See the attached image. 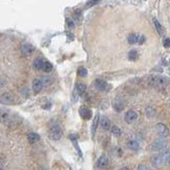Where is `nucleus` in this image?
Here are the masks:
<instances>
[{
    "label": "nucleus",
    "mask_w": 170,
    "mask_h": 170,
    "mask_svg": "<svg viewBox=\"0 0 170 170\" xmlns=\"http://www.w3.org/2000/svg\"><path fill=\"white\" fill-rule=\"evenodd\" d=\"M150 83L157 88H165L169 83V80L161 76H153L150 78Z\"/></svg>",
    "instance_id": "nucleus-1"
},
{
    "label": "nucleus",
    "mask_w": 170,
    "mask_h": 170,
    "mask_svg": "<svg viewBox=\"0 0 170 170\" xmlns=\"http://www.w3.org/2000/svg\"><path fill=\"white\" fill-rule=\"evenodd\" d=\"M166 147V140L165 138H160L157 139L155 141H153L149 146V149L151 151H161L164 150Z\"/></svg>",
    "instance_id": "nucleus-2"
},
{
    "label": "nucleus",
    "mask_w": 170,
    "mask_h": 170,
    "mask_svg": "<svg viewBox=\"0 0 170 170\" xmlns=\"http://www.w3.org/2000/svg\"><path fill=\"white\" fill-rule=\"evenodd\" d=\"M61 135H62V129L58 124H55L50 127V138L53 141H58L60 140Z\"/></svg>",
    "instance_id": "nucleus-3"
},
{
    "label": "nucleus",
    "mask_w": 170,
    "mask_h": 170,
    "mask_svg": "<svg viewBox=\"0 0 170 170\" xmlns=\"http://www.w3.org/2000/svg\"><path fill=\"white\" fill-rule=\"evenodd\" d=\"M150 163H151V166L153 168H162L163 165H165L161 153H157V154L152 155L150 159Z\"/></svg>",
    "instance_id": "nucleus-4"
},
{
    "label": "nucleus",
    "mask_w": 170,
    "mask_h": 170,
    "mask_svg": "<svg viewBox=\"0 0 170 170\" xmlns=\"http://www.w3.org/2000/svg\"><path fill=\"white\" fill-rule=\"evenodd\" d=\"M155 131L160 135L161 138H166L169 135V129L166 125L164 124H158V125L155 126Z\"/></svg>",
    "instance_id": "nucleus-5"
},
{
    "label": "nucleus",
    "mask_w": 170,
    "mask_h": 170,
    "mask_svg": "<svg viewBox=\"0 0 170 170\" xmlns=\"http://www.w3.org/2000/svg\"><path fill=\"white\" fill-rule=\"evenodd\" d=\"M79 115H80V117L82 118V119H84V120H89V119H91V117H93V111L86 107H81L80 109H79Z\"/></svg>",
    "instance_id": "nucleus-6"
},
{
    "label": "nucleus",
    "mask_w": 170,
    "mask_h": 170,
    "mask_svg": "<svg viewBox=\"0 0 170 170\" xmlns=\"http://www.w3.org/2000/svg\"><path fill=\"white\" fill-rule=\"evenodd\" d=\"M93 85H95V87L97 88V89L101 90V91H105V90H107L108 84L104 80L97 79V80H95V82H93Z\"/></svg>",
    "instance_id": "nucleus-7"
},
{
    "label": "nucleus",
    "mask_w": 170,
    "mask_h": 170,
    "mask_svg": "<svg viewBox=\"0 0 170 170\" xmlns=\"http://www.w3.org/2000/svg\"><path fill=\"white\" fill-rule=\"evenodd\" d=\"M113 109H115V111H118V113H120V111H122V110L124 109V102H123V100L120 99V98H117V99L113 101Z\"/></svg>",
    "instance_id": "nucleus-8"
},
{
    "label": "nucleus",
    "mask_w": 170,
    "mask_h": 170,
    "mask_svg": "<svg viewBox=\"0 0 170 170\" xmlns=\"http://www.w3.org/2000/svg\"><path fill=\"white\" fill-rule=\"evenodd\" d=\"M137 118H138V113L135 110H128L125 115V121L127 123H132L133 121L137 120Z\"/></svg>",
    "instance_id": "nucleus-9"
},
{
    "label": "nucleus",
    "mask_w": 170,
    "mask_h": 170,
    "mask_svg": "<svg viewBox=\"0 0 170 170\" xmlns=\"http://www.w3.org/2000/svg\"><path fill=\"white\" fill-rule=\"evenodd\" d=\"M69 140L72 141V143H73L74 146H75L76 150H77L78 153H79V157L82 158V151H81L80 147H79V144H78V137L76 135H69Z\"/></svg>",
    "instance_id": "nucleus-10"
},
{
    "label": "nucleus",
    "mask_w": 170,
    "mask_h": 170,
    "mask_svg": "<svg viewBox=\"0 0 170 170\" xmlns=\"http://www.w3.org/2000/svg\"><path fill=\"white\" fill-rule=\"evenodd\" d=\"M21 52H22L23 55L30 56V54L34 52V47H33L30 44H28V43H24V44H22V46H21Z\"/></svg>",
    "instance_id": "nucleus-11"
},
{
    "label": "nucleus",
    "mask_w": 170,
    "mask_h": 170,
    "mask_svg": "<svg viewBox=\"0 0 170 170\" xmlns=\"http://www.w3.org/2000/svg\"><path fill=\"white\" fill-rule=\"evenodd\" d=\"M14 102V98H13L12 95L10 93H3L1 96V103L2 104H5V105H8V104H12Z\"/></svg>",
    "instance_id": "nucleus-12"
},
{
    "label": "nucleus",
    "mask_w": 170,
    "mask_h": 170,
    "mask_svg": "<svg viewBox=\"0 0 170 170\" xmlns=\"http://www.w3.org/2000/svg\"><path fill=\"white\" fill-rule=\"evenodd\" d=\"M107 165H108L107 157H105V155H101L97 162V166L99 168H106L107 167Z\"/></svg>",
    "instance_id": "nucleus-13"
},
{
    "label": "nucleus",
    "mask_w": 170,
    "mask_h": 170,
    "mask_svg": "<svg viewBox=\"0 0 170 170\" xmlns=\"http://www.w3.org/2000/svg\"><path fill=\"white\" fill-rule=\"evenodd\" d=\"M43 87V82L41 79H35V80L33 81V89L35 90L36 93L38 91H40Z\"/></svg>",
    "instance_id": "nucleus-14"
},
{
    "label": "nucleus",
    "mask_w": 170,
    "mask_h": 170,
    "mask_svg": "<svg viewBox=\"0 0 170 170\" xmlns=\"http://www.w3.org/2000/svg\"><path fill=\"white\" fill-rule=\"evenodd\" d=\"M162 158H163V161H164V164H170V149L169 148H165V149L163 150L162 152Z\"/></svg>",
    "instance_id": "nucleus-15"
},
{
    "label": "nucleus",
    "mask_w": 170,
    "mask_h": 170,
    "mask_svg": "<svg viewBox=\"0 0 170 170\" xmlns=\"http://www.w3.org/2000/svg\"><path fill=\"white\" fill-rule=\"evenodd\" d=\"M100 115L99 113H97V115H95V118H93V126H91V133H93V135L96 133V131H97L98 129V125H99V123H100Z\"/></svg>",
    "instance_id": "nucleus-16"
},
{
    "label": "nucleus",
    "mask_w": 170,
    "mask_h": 170,
    "mask_svg": "<svg viewBox=\"0 0 170 170\" xmlns=\"http://www.w3.org/2000/svg\"><path fill=\"white\" fill-rule=\"evenodd\" d=\"M43 65H44V61L42 59H40V58H36L35 60H34V62H33V66H34V68L36 70L42 69Z\"/></svg>",
    "instance_id": "nucleus-17"
},
{
    "label": "nucleus",
    "mask_w": 170,
    "mask_h": 170,
    "mask_svg": "<svg viewBox=\"0 0 170 170\" xmlns=\"http://www.w3.org/2000/svg\"><path fill=\"white\" fill-rule=\"evenodd\" d=\"M100 125L101 127L103 128L104 130H108L110 128V121L108 118L106 117H102V119H101L100 121Z\"/></svg>",
    "instance_id": "nucleus-18"
},
{
    "label": "nucleus",
    "mask_w": 170,
    "mask_h": 170,
    "mask_svg": "<svg viewBox=\"0 0 170 170\" xmlns=\"http://www.w3.org/2000/svg\"><path fill=\"white\" fill-rule=\"evenodd\" d=\"M85 90H86V85H85L84 83H78V84L76 85L75 91L79 96H82L83 93H85Z\"/></svg>",
    "instance_id": "nucleus-19"
},
{
    "label": "nucleus",
    "mask_w": 170,
    "mask_h": 170,
    "mask_svg": "<svg viewBox=\"0 0 170 170\" xmlns=\"http://www.w3.org/2000/svg\"><path fill=\"white\" fill-rule=\"evenodd\" d=\"M127 147L129 148L130 150L137 151V150H139V148H140V145H139V143L137 142V141L130 140V141H128V143H127Z\"/></svg>",
    "instance_id": "nucleus-20"
},
{
    "label": "nucleus",
    "mask_w": 170,
    "mask_h": 170,
    "mask_svg": "<svg viewBox=\"0 0 170 170\" xmlns=\"http://www.w3.org/2000/svg\"><path fill=\"white\" fill-rule=\"evenodd\" d=\"M28 140L30 143H36L40 140V137H39V135H37V133L32 132V133H28Z\"/></svg>",
    "instance_id": "nucleus-21"
},
{
    "label": "nucleus",
    "mask_w": 170,
    "mask_h": 170,
    "mask_svg": "<svg viewBox=\"0 0 170 170\" xmlns=\"http://www.w3.org/2000/svg\"><path fill=\"white\" fill-rule=\"evenodd\" d=\"M138 58H139V53H138V50H131L128 53V59H129L130 61H135V60H138Z\"/></svg>",
    "instance_id": "nucleus-22"
},
{
    "label": "nucleus",
    "mask_w": 170,
    "mask_h": 170,
    "mask_svg": "<svg viewBox=\"0 0 170 170\" xmlns=\"http://www.w3.org/2000/svg\"><path fill=\"white\" fill-rule=\"evenodd\" d=\"M139 36L140 35H135V34H130L127 38V41L129 44H135V43H138L139 41Z\"/></svg>",
    "instance_id": "nucleus-23"
},
{
    "label": "nucleus",
    "mask_w": 170,
    "mask_h": 170,
    "mask_svg": "<svg viewBox=\"0 0 170 170\" xmlns=\"http://www.w3.org/2000/svg\"><path fill=\"white\" fill-rule=\"evenodd\" d=\"M162 63H163V65H165V66L170 65V54H165V55H163Z\"/></svg>",
    "instance_id": "nucleus-24"
},
{
    "label": "nucleus",
    "mask_w": 170,
    "mask_h": 170,
    "mask_svg": "<svg viewBox=\"0 0 170 170\" xmlns=\"http://www.w3.org/2000/svg\"><path fill=\"white\" fill-rule=\"evenodd\" d=\"M52 69H53V64H52L50 62H47V61H45L44 65H43L42 70H44L45 73H50V72H52Z\"/></svg>",
    "instance_id": "nucleus-25"
},
{
    "label": "nucleus",
    "mask_w": 170,
    "mask_h": 170,
    "mask_svg": "<svg viewBox=\"0 0 170 170\" xmlns=\"http://www.w3.org/2000/svg\"><path fill=\"white\" fill-rule=\"evenodd\" d=\"M146 113H147V117L149 118H152L153 115H155V110L152 106H149V107L146 108Z\"/></svg>",
    "instance_id": "nucleus-26"
},
{
    "label": "nucleus",
    "mask_w": 170,
    "mask_h": 170,
    "mask_svg": "<svg viewBox=\"0 0 170 170\" xmlns=\"http://www.w3.org/2000/svg\"><path fill=\"white\" fill-rule=\"evenodd\" d=\"M153 23H154V26H155V28H157V30H158V33L159 34H162L163 33V28H162V25L160 24V22H159L157 19H153Z\"/></svg>",
    "instance_id": "nucleus-27"
},
{
    "label": "nucleus",
    "mask_w": 170,
    "mask_h": 170,
    "mask_svg": "<svg viewBox=\"0 0 170 170\" xmlns=\"http://www.w3.org/2000/svg\"><path fill=\"white\" fill-rule=\"evenodd\" d=\"M66 25L69 30H73L75 28V23H74V20L72 18H66Z\"/></svg>",
    "instance_id": "nucleus-28"
},
{
    "label": "nucleus",
    "mask_w": 170,
    "mask_h": 170,
    "mask_svg": "<svg viewBox=\"0 0 170 170\" xmlns=\"http://www.w3.org/2000/svg\"><path fill=\"white\" fill-rule=\"evenodd\" d=\"M111 132L113 133V135H121V129L119 127H118V126H113V128H111Z\"/></svg>",
    "instance_id": "nucleus-29"
},
{
    "label": "nucleus",
    "mask_w": 170,
    "mask_h": 170,
    "mask_svg": "<svg viewBox=\"0 0 170 170\" xmlns=\"http://www.w3.org/2000/svg\"><path fill=\"white\" fill-rule=\"evenodd\" d=\"M79 76H81V77H83V78L86 77V76H87V69L84 67L79 68Z\"/></svg>",
    "instance_id": "nucleus-30"
},
{
    "label": "nucleus",
    "mask_w": 170,
    "mask_h": 170,
    "mask_svg": "<svg viewBox=\"0 0 170 170\" xmlns=\"http://www.w3.org/2000/svg\"><path fill=\"white\" fill-rule=\"evenodd\" d=\"M163 44H164V47L165 48H169L170 47V38H166Z\"/></svg>",
    "instance_id": "nucleus-31"
},
{
    "label": "nucleus",
    "mask_w": 170,
    "mask_h": 170,
    "mask_svg": "<svg viewBox=\"0 0 170 170\" xmlns=\"http://www.w3.org/2000/svg\"><path fill=\"white\" fill-rule=\"evenodd\" d=\"M145 36H143V35H140L139 36V41H138V43L139 44H143V43L145 42Z\"/></svg>",
    "instance_id": "nucleus-32"
},
{
    "label": "nucleus",
    "mask_w": 170,
    "mask_h": 170,
    "mask_svg": "<svg viewBox=\"0 0 170 170\" xmlns=\"http://www.w3.org/2000/svg\"><path fill=\"white\" fill-rule=\"evenodd\" d=\"M99 3V1H88L87 4L89 5V6H93V4H98Z\"/></svg>",
    "instance_id": "nucleus-33"
},
{
    "label": "nucleus",
    "mask_w": 170,
    "mask_h": 170,
    "mask_svg": "<svg viewBox=\"0 0 170 170\" xmlns=\"http://www.w3.org/2000/svg\"><path fill=\"white\" fill-rule=\"evenodd\" d=\"M138 170H148V168L145 165H140L138 168Z\"/></svg>",
    "instance_id": "nucleus-34"
},
{
    "label": "nucleus",
    "mask_w": 170,
    "mask_h": 170,
    "mask_svg": "<svg viewBox=\"0 0 170 170\" xmlns=\"http://www.w3.org/2000/svg\"><path fill=\"white\" fill-rule=\"evenodd\" d=\"M119 170H129V169L126 168V167H123V168H121V169H119Z\"/></svg>",
    "instance_id": "nucleus-35"
},
{
    "label": "nucleus",
    "mask_w": 170,
    "mask_h": 170,
    "mask_svg": "<svg viewBox=\"0 0 170 170\" xmlns=\"http://www.w3.org/2000/svg\"><path fill=\"white\" fill-rule=\"evenodd\" d=\"M168 73H169V75H170V69H169V70H168Z\"/></svg>",
    "instance_id": "nucleus-36"
},
{
    "label": "nucleus",
    "mask_w": 170,
    "mask_h": 170,
    "mask_svg": "<svg viewBox=\"0 0 170 170\" xmlns=\"http://www.w3.org/2000/svg\"><path fill=\"white\" fill-rule=\"evenodd\" d=\"M1 170H3V169H2V168H1Z\"/></svg>",
    "instance_id": "nucleus-37"
}]
</instances>
